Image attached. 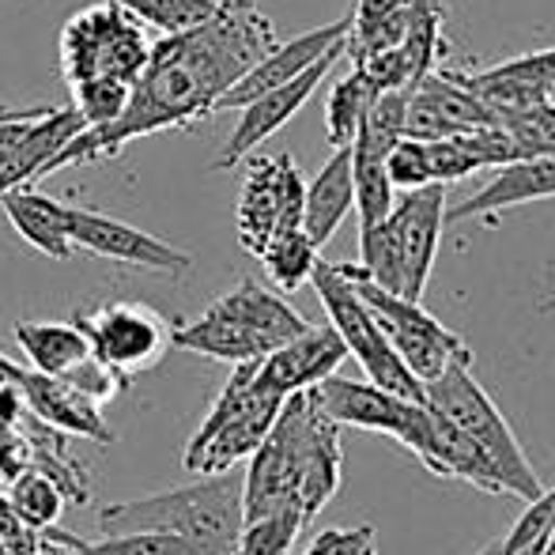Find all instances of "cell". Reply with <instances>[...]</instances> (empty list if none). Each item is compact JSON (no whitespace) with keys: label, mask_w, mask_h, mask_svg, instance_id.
Wrapping results in <instances>:
<instances>
[{"label":"cell","mask_w":555,"mask_h":555,"mask_svg":"<svg viewBox=\"0 0 555 555\" xmlns=\"http://www.w3.org/2000/svg\"><path fill=\"white\" fill-rule=\"evenodd\" d=\"M272 46H276V27L257 8V0H220V8L205 23L182 30V35L155 38L152 57L129 91L125 114L111 125L76 132L46 163V175L106 159L152 132L201 121L212 114L216 99L238 76H246Z\"/></svg>","instance_id":"1"},{"label":"cell","mask_w":555,"mask_h":555,"mask_svg":"<svg viewBox=\"0 0 555 555\" xmlns=\"http://www.w3.org/2000/svg\"><path fill=\"white\" fill-rule=\"evenodd\" d=\"M242 468V518L299 506L314 521L340 491V427L318 409L310 389L292 393L280 404L269 435L249 453Z\"/></svg>","instance_id":"2"},{"label":"cell","mask_w":555,"mask_h":555,"mask_svg":"<svg viewBox=\"0 0 555 555\" xmlns=\"http://www.w3.org/2000/svg\"><path fill=\"white\" fill-rule=\"evenodd\" d=\"M242 468L197 476L193 483L155 491L129 503H111L99 511L103 533H132V529H163L190 541L201 555H234L242 533Z\"/></svg>","instance_id":"3"},{"label":"cell","mask_w":555,"mask_h":555,"mask_svg":"<svg viewBox=\"0 0 555 555\" xmlns=\"http://www.w3.org/2000/svg\"><path fill=\"white\" fill-rule=\"evenodd\" d=\"M424 404L431 412H439L442 420H450L465 439H473L483 450V457L495 465L499 480L506 488V499L518 503H533L544 495V483L537 476L533 461L526 457L514 427L506 424V416L499 412V404L488 397V389L476 382L473 374V356L453 359L450 366L435 382L424 386Z\"/></svg>","instance_id":"4"},{"label":"cell","mask_w":555,"mask_h":555,"mask_svg":"<svg viewBox=\"0 0 555 555\" xmlns=\"http://www.w3.org/2000/svg\"><path fill=\"white\" fill-rule=\"evenodd\" d=\"M284 401L287 397H280L276 389L257 378V359L254 363H234L216 404L208 409V416L201 420V427L185 446V473L208 476L242 465L257 450V442L269 435Z\"/></svg>","instance_id":"5"},{"label":"cell","mask_w":555,"mask_h":555,"mask_svg":"<svg viewBox=\"0 0 555 555\" xmlns=\"http://www.w3.org/2000/svg\"><path fill=\"white\" fill-rule=\"evenodd\" d=\"M152 42L155 38L144 23L121 4H91L61 27V76L65 83H80L88 76H117L137 83L152 57Z\"/></svg>","instance_id":"6"},{"label":"cell","mask_w":555,"mask_h":555,"mask_svg":"<svg viewBox=\"0 0 555 555\" xmlns=\"http://www.w3.org/2000/svg\"><path fill=\"white\" fill-rule=\"evenodd\" d=\"M310 397L336 427H359V431L389 435L397 446L412 453L424 468H431L435 457V416L424 401H412L393 389H382L374 382L351 378H322L310 386Z\"/></svg>","instance_id":"7"},{"label":"cell","mask_w":555,"mask_h":555,"mask_svg":"<svg viewBox=\"0 0 555 555\" xmlns=\"http://www.w3.org/2000/svg\"><path fill=\"white\" fill-rule=\"evenodd\" d=\"M310 284H314L318 299H322L325 314H330V325L340 333L348 356L363 366L366 382H374L382 389H393L401 397H412V401H424V382L401 363V356L386 340V333H382L378 318L371 314V307L359 299L351 280L336 264L318 261L314 272H310Z\"/></svg>","instance_id":"8"},{"label":"cell","mask_w":555,"mask_h":555,"mask_svg":"<svg viewBox=\"0 0 555 555\" xmlns=\"http://www.w3.org/2000/svg\"><path fill=\"white\" fill-rule=\"evenodd\" d=\"M336 269L351 280V287H356L359 299L371 307V314L378 318L382 333H386V340L393 344V351L401 356V363L409 366L424 386L439 378L453 359L473 356V348H468L457 333L446 330L435 314H427L424 302L386 292V287H378L374 280H366L356 264H336Z\"/></svg>","instance_id":"9"},{"label":"cell","mask_w":555,"mask_h":555,"mask_svg":"<svg viewBox=\"0 0 555 555\" xmlns=\"http://www.w3.org/2000/svg\"><path fill=\"white\" fill-rule=\"evenodd\" d=\"M302 182L287 152L246 155V182L238 193V242L246 254L261 257L276 234L302 227Z\"/></svg>","instance_id":"10"},{"label":"cell","mask_w":555,"mask_h":555,"mask_svg":"<svg viewBox=\"0 0 555 555\" xmlns=\"http://www.w3.org/2000/svg\"><path fill=\"white\" fill-rule=\"evenodd\" d=\"M73 322L88 336L91 356L114 366L121 378L152 371L170 348L167 318L144 302H106L95 310H80Z\"/></svg>","instance_id":"11"},{"label":"cell","mask_w":555,"mask_h":555,"mask_svg":"<svg viewBox=\"0 0 555 555\" xmlns=\"http://www.w3.org/2000/svg\"><path fill=\"white\" fill-rule=\"evenodd\" d=\"M340 57H344V42L333 46V50L325 53V57H318L314 65H310L307 73L295 76V80H287V83H280V88L264 91V95L249 99V103L242 106L238 125H234L231 137H227L220 159L212 163V170L238 167V163L246 159V155H254V147H261L264 140L272 137V132L284 129V125L292 121V117L310 103V95H314V91L322 88V80L330 76V68Z\"/></svg>","instance_id":"12"},{"label":"cell","mask_w":555,"mask_h":555,"mask_svg":"<svg viewBox=\"0 0 555 555\" xmlns=\"http://www.w3.org/2000/svg\"><path fill=\"white\" fill-rule=\"evenodd\" d=\"M68 220V238L73 249L83 254L106 257V261H121V264H137V269H152L163 276H185L193 269V257L182 254L170 242L155 238V234L140 231L132 223H121L114 216L103 212H88V208H65Z\"/></svg>","instance_id":"13"},{"label":"cell","mask_w":555,"mask_h":555,"mask_svg":"<svg viewBox=\"0 0 555 555\" xmlns=\"http://www.w3.org/2000/svg\"><path fill=\"white\" fill-rule=\"evenodd\" d=\"M386 220L393 231L397 254H401V295L420 302L446 227V185L431 182L420 190H404V197L393 201Z\"/></svg>","instance_id":"14"},{"label":"cell","mask_w":555,"mask_h":555,"mask_svg":"<svg viewBox=\"0 0 555 555\" xmlns=\"http://www.w3.org/2000/svg\"><path fill=\"white\" fill-rule=\"evenodd\" d=\"M495 121H499L495 111L468 88L465 73L431 68L409 91V103H404V137H416V140L457 137V132H473Z\"/></svg>","instance_id":"15"},{"label":"cell","mask_w":555,"mask_h":555,"mask_svg":"<svg viewBox=\"0 0 555 555\" xmlns=\"http://www.w3.org/2000/svg\"><path fill=\"white\" fill-rule=\"evenodd\" d=\"M348 27H351V15H344V20L325 23V27H318V30H307V35L292 38V42H276L246 76H238V80H234L231 88L216 99L212 114L216 111H242L249 99L264 95V91L280 88V83H287L299 73H307L318 57H325L333 46H340L344 38H348Z\"/></svg>","instance_id":"16"},{"label":"cell","mask_w":555,"mask_h":555,"mask_svg":"<svg viewBox=\"0 0 555 555\" xmlns=\"http://www.w3.org/2000/svg\"><path fill=\"white\" fill-rule=\"evenodd\" d=\"M344 359H348V348L333 325H307L299 336L257 359V378L276 389L280 397H292L336 374Z\"/></svg>","instance_id":"17"},{"label":"cell","mask_w":555,"mask_h":555,"mask_svg":"<svg viewBox=\"0 0 555 555\" xmlns=\"http://www.w3.org/2000/svg\"><path fill=\"white\" fill-rule=\"evenodd\" d=\"M555 197V155H526V159H514L495 167V175L465 197L457 208L446 212L450 223H465L476 216H495L506 208L529 205V201H548Z\"/></svg>","instance_id":"18"},{"label":"cell","mask_w":555,"mask_h":555,"mask_svg":"<svg viewBox=\"0 0 555 555\" xmlns=\"http://www.w3.org/2000/svg\"><path fill=\"white\" fill-rule=\"evenodd\" d=\"M27 404L42 424L57 427V431L73 435V439H95L111 442L114 431L103 420V404H95L91 397H83L80 389H73L65 378H53V374H38L30 366H23L20 378Z\"/></svg>","instance_id":"19"},{"label":"cell","mask_w":555,"mask_h":555,"mask_svg":"<svg viewBox=\"0 0 555 555\" xmlns=\"http://www.w3.org/2000/svg\"><path fill=\"white\" fill-rule=\"evenodd\" d=\"M83 129H88V125H83V117L76 114V106H50V111L30 125V132L20 140V144L8 147V152L0 155V193L15 190V185L42 182L46 163H50L53 155Z\"/></svg>","instance_id":"20"},{"label":"cell","mask_w":555,"mask_h":555,"mask_svg":"<svg viewBox=\"0 0 555 555\" xmlns=\"http://www.w3.org/2000/svg\"><path fill=\"white\" fill-rule=\"evenodd\" d=\"M212 307L223 310L227 318H234L238 325H246V330L254 333L269 351L280 348V344H287L292 336H299L310 325L292 302H284L276 292L261 287L257 280H242L238 287H231L227 295H220Z\"/></svg>","instance_id":"21"},{"label":"cell","mask_w":555,"mask_h":555,"mask_svg":"<svg viewBox=\"0 0 555 555\" xmlns=\"http://www.w3.org/2000/svg\"><path fill=\"white\" fill-rule=\"evenodd\" d=\"M356 208V185H351V147H336L322 170L307 182L302 193V231L318 249L340 231L348 212Z\"/></svg>","instance_id":"22"},{"label":"cell","mask_w":555,"mask_h":555,"mask_svg":"<svg viewBox=\"0 0 555 555\" xmlns=\"http://www.w3.org/2000/svg\"><path fill=\"white\" fill-rule=\"evenodd\" d=\"M0 208H4L8 223L20 231V238L27 246H35L38 254L53 257V261H68L76 254L61 201L46 197V193L30 190V185H15V190L0 193Z\"/></svg>","instance_id":"23"},{"label":"cell","mask_w":555,"mask_h":555,"mask_svg":"<svg viewBox=\"0 0 555 555\" xmlns=\"http://www.w3.org/2000/svg\"><path fill=\"white\" fill-rule=\"evenodd\" d=\"M170 344L185 351H197L205 359H220V363H254V359H264L269 348L257 340L246 325H238L234 318H227L223 310L208 307L201 318L185 325H170Z\"/></svg>","instance_id":"24"},{"label":"cell","mask_w":555,"mask_h":555,"mask_svg":"<svg viewBox=\"0 0 555 555\" xmlns=\"http://www.w3.org/2000/svg\"><path fill=\"white\" fill-rule=\"evenodd\" d=\"M42 552L57 555H201L190 541L163 529H132V533H106L99 541H83V537L68 533V529H42L38 533Z\"/></svg>","instance_id":"25"},{"label":"cell","mask_w":555,"mask_h":555,"mask_svg":"<svg viewBox=\"0 0 555 555\" xmlns=\"http://www.w3.org/2000/svg\"><path fill=\"white\" fill-rule=\"evenodd\" d=\"M15 344L27 356L30 371L65 378L73 366H80L91 356L88 336L76 330V322H20L15 325Z\"/></svg>","instance_id":"26"},{"label":"cell","mask_w":555,"mask_h":555,"mask_svg":"<svg viewBox=\"0 0 555 555\" xmlns=\"http://www.w3.org/2000/svg\"><path fill=\"white\" fill-rule=\"evenodd\" d=\"M351 185H356V216L359 231L382 223L393 208V185L386 175V155L378 147H366L359 140H351Z\"/></svg>","instance_id":"27"},{"label":"cell","mask_w":555,"mask_h":555,"mask_svg":"<svg viewBox=\"0 0 555 555\" xmlns=\"http://www.w3.org/2000/svg\"><path fill=\"white\" fill-rule=\"evenodd\" d=\"M382 95V88L363 73V68H351L340 83L330 91V103H325V140L333 147H348L356 137L363 114L371 111V103Z\"/></svg>","instance_id":"28"},{"label":"cell","mask_w":555,"mask_h":555,"mask_svg":"<svg viewBox=\"0 0 555 555\" xmlns=\"http://www.w3.org/2000/svg\"><path fill=\"white\" fill-rule=\"evenodd\" d=\"M257 261L264 264V276H269L280 292H299L302 284H310V272H314V264L322 261V257H318V246L310 242V234L302 231V227H295V231L276 234V238L261 249Z\"/></svg>","instance_id":"29"},{"label":"cell","mask_w":555,"mask_h":555,"mask_svg":"<svg viewBox=\"0 0 555 555\" xmlns=\"http://www.w3.org/2000/svg\"><path fill=\"white\" fill-rule=\"evenodd\" d=\"M307 526L310 521L302 518L299 506H280V511L246 518L234 555H292L295 541H299V533Z\"/></svg>","instance_id":"30"},{"label":"cell","mask_w":555,"mask_h":555,"mask_svg":"<svg viewBox=\"0 0 555 555\" xmlns=\"http://www.w3.org/2000/svg\"><path fill=\"white\" fill-rule=\"evenodd\" d=\"M4 499H8V506L20 514L23 526H30L35 533L57 526L61 511H65L61 488L46 473H38V468H23V473L4 488Z\"/></svg>","instance_id":"31"},{"label":"cell","mask_w":555,"mask_h":555,"mask_svg":"<svg viewBox=\"0 0 555 555\" xmlns=\"http://www.w3.org/2000/svg\"><path fill=\"white\" fill-rule=\"evenodd\" d=\"M129 15H137L144 27H155L159 35H182V30L205 23L220 8V0H114Z\"/></svg>","instance_id":"32"},{"label":"cell","mask_w":555,"mask_h":555,"mask_svg":"<svg viewBox=\"0 0 555 555\" xmlns=\"http://www.w3.org/2000/svg\"><path fill=\"white\" fill-rule=\"evenodd\" d=\"M68 88H73V106L83 117V125L99 129V125H111L125 114L132 83L117 80V76H88V80L68 83Z\"/></svg>","instance_id":"33"},{"label":"cell","mask_w":555,"mask_h":555,"mask_svg":"<svg viewBox=\"0 0 555 555\" xmlns=\"http://www.w3.org/2000/svg\"><path fill=\"white\" fill-rule=\"evenodd\" d=\"M499 125L518 137L526 155H555V103H526V106H503L495 111Z\"/></svg>","instance_id":"34"},{"label":"cell","mask_w":555,"mask_h":555,"mask_svg":"<svg viewBox=\"0 0 555 555\" xmlns=\"http://www.w3.org/2000/svg\"><path fill=\"white\" fill-rule=\"evenodd\" d=\"M424 152H427V170H431V182H439V185L461 182V178L483 170L480 163L473 159V152L461 144V137L424 140Z\"/></svg>","instance_id":"35"},{"label":"cell","mask_w":555,"mask_h":555,"mask_svg":"<svg viewBox=\"0 0 555 555\" xmlns=\"http://www.w3.org/2000/svg\"><path fill=\"white\" fill-rule=\"evenodd\" d=\"M386 175L393 190H420V185H431V170H427V152L424 140L401 137L386 155Z\"/></svg>","instance_id":"36"},{"label":"cell","mask_w":555,"mask_h":555,"mask_svg":"<svg viewBox=\"0 0 555 555\" xmlns=\"http://www.w3.org/2000/svg\"><path fill=\"white\" fill-rule=\"evenodd\" d=\"M65 382L73 389H80L83 397H91L95 404L114 401V397L121 393L125 386H129V378H121L114 366H106L103 359H95V356H88L80 366H73V371L65 374Z\"/></svg>","instance_id":"37"},{"label":"cell","mask_w":555,"mask_h":555,"mask_svg":"<svg viewBox=\"0 0 555 555\" xmlns=\"http://www.w3.org/2000/svg\"><path fill=\"white\" fill-rule=\"evenodd\" d=\"M302 555H378V537H374V526L322 529Z\"/></svg>","instance_id":"38"},{"label":"cell","mask_w":555,"mask_h":555,"mask_svg":"<svg viewBox=\"0 0 555 555\" xmlns=\"http://www.w3.org/2000/svg\"><path fill=\"white\" fill-rule=\"evenodd\" d=\"M30 468V453H27V439H23L15 427L0 424V491L15 480V476Z\"/></svg>","instance_id":"39"},{"label":"cell","mask_w":555,"mask_h":555,"mask_svg":"<svg viewBox=\"0 0 555 555\" xmlns=\"http://www.w3.org/2000/svg\"><path fill=\"white\" fill-rule=\"evenodd\" d=\"M404 0H356V12H351V27H371L382 15H389L393 8H401Z\"/></svg>","instance_id":"40"},{"label":"cell","mask_w":555,"mask_h":555,"mask_svg":"<svg viewBox=\"0 0 555 555\" xmlns=\"http://www.w3.org/2000/svg\"><path fill=\"white\" fill-rule=\"evenodd\" d=\"M20 374H23L20 363H12V359L0 356V378H20Z\"/></svg>","instance_id":"41"},{"label":"cell","mask_w":555,"mask_h":555,"mask_svg":"<svg viewBox=\"0 0 555 555\" xmlns=\"http://www.w3.org/2000/svg\"><path fill=\"white\" fill-rule=\"evenodd\" d=\"M480 555H503V537H499V541H491Z\"/></svg>","instance_id":"42"},{"label":"cell","mask_w":555,"mask_h":555,"mask_svg":"<svg viewBox=\"0 0 555 555\" xmlns=\"http://www.w3.org/2000/svg\"><path fill=\"white\" fill-rule=\"evenodd\" d=\"M544 555H555V552H552V548H544Z\"/></svg>","instance_id":"43"},{"label":"cell","mask_w":555,"mask_h":555,"mask_svg":"<svg viewBox=\"0 0 555 555\" xmlns=\"http://www.w3.org/2000/svg\"><path fill=\"white\" fill-rule=\"evenodd\" d=\"M4 111H8V106H0V114H4Z\"/></svg>","instance_id":"44"},{"label":"cell","mask_w":555,"mask_h":555,"mask_svg":"<svg viewBox=\"0 0 555 555\" xmlns=\"http://www.w3.org/2000/svg\"><path fill=\"white\" fill-rule=\"evenodd\" d=\"M35 555H46V552H35Z\"/></svg>","instance_id":"45"}]
</instances>
